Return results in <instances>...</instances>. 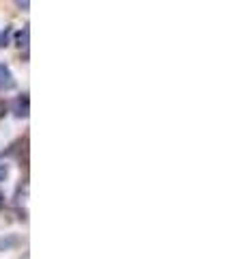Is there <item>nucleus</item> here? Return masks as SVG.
Returning <instances> with one entry per match:
<instances>
[{
  "label": "nucleus",
  "instance_id": "nucleus-7",
  "mask_svg": "<svg viewBox=\"0 0 246 259\" xmlns=\"http://www.w3.org/2000/svg\"><path fill=\"white\" fill-rule=\"evenodd\" d=\"M3 177H7V166L0 164V180H3Z\"/></svg>",
  "mask_w": 246,
  "mask_h": 259
},
{
  "label": "nucleus",
  "instance_id": "nucleus-2",
  "mask_svg": "<svg viewBox=\"0 0 246 259\" xmlns=\"http://www.w3.org/2000/svg\"><path fill=\"white\" fill-rule=\"evenodd\" d=\"M13 112H15V117H28V112H30V100H28V95L15 97Z\"/></svg>",
  "mask_w": 246,
  "mask_h": 259
},
{
  "label": "nucleus",
  "instance_id": "nucleus-8",
  "mask_svg": "<svg viewBox=\"0 0 246 259\" xmlns=\"http://www.w3.org/2000/svg\"><path fill=\"white\" fill-rule=\"evenodd\" d=\"M3 207H5V194L0 192V209H3Z\"/></svg>",
  "mask_w": 246,
  "mask_h": 259
},
{
  "label": "nucleus",
  "instance_id": "nucleus-1",
  "mask_svg": "<svg viewBox=\"0 0 246 259\" xmlns=\"http://www.w3.org/2000/svg\"><path fill=\"white\" fill-rule=\"evenodd\" d=\"M15 87V80H13V74L7 65H0V93L5 91H11Z\"/></svg>",
  "mask_w": 246,
  "mask_h": 259
},
{
  "label": "nucleus",
  "instance_id": "nucleus-5",
  "mask_svg": "<svg viewBox=\"0 0 246 259\" xmlns=\"http://www.w3.org/2000/svg\"><path fill=\"white\" fill-rule=\"evenodd\" d=\"M9 35H11V28H5L3 32H0V48H5L7 44H9Z\"/></svg>",
  "mask_w": 246,
  "mask_h": 259
},
{
  "label": "nucleus",
  "instance_id": "nucleus-6",
  "mask_svg": "<svg viewBox=\"0 0 246 259\" xmlns=\"http://www.w3.org/2000/svg\"><path fill=\"white\" fill-rule=\"evenodd\" d=\"M15 3H18V7H22V9H24V11H26V9H28V0H15Z\"/></svg>",
  "mask_w": 246,
  "mask_h": 259
},
{
  "label": "nucleus",
  "instance_id": "nucleus-3",
  "mask_svg": "<svg viewBox=\"0 0 246 259\" xmlns=\"http://www.w3.org/2000/svg\"><path fill=\"white\" fill-rule=\"evenodd\" d=\"M28 35H30V30L24 26L20 32H18V46L20 48H28Z\"/></svg>",
  "mask_w": 246,
  "mask_h": 259
},
{
  "label": "nucleus",
  "instance_id": "nucleus-4",
  "mask_svg": "<svg viewBox=\"0 0 246 259\" xmlns=\"http://www.w3.org/2000/svg\"><path fill=\"white\" fill-rule=\"evenodd\" d=\"M18 238L15 236H9V238H0V250H7V248H11V246H15L18 244Z\"/></svg>",
  "mask_w": 246,
  "mask_h": 259
},
{
  "label": "nucleus",
  "instance_id": "nucleus-9",
  "mask_svg": "<svg viewBox=\"0 0 246 259\" xmlns=\"http://www.w3.org/2000/svg\"><path fill=\"white\" fill-rule=\"evenodd\" d=\"M3 110H5V106H3V104H0V117H3Z\"/></svg>",
  "mask_w": 246,
  "mask_h": 259
}]
</instances>
